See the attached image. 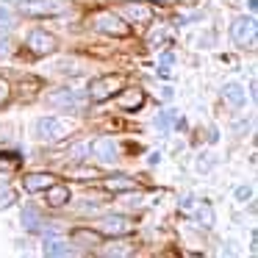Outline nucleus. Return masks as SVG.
I'll return each instance as SVG.
<instances>
[{"instance_id":"4","label":"nucleus","mask_w":258,"mask_h":258,"mask_svg":"<svg viewBox=\"0 0 258 258\" xmlns=\"http://www.w3.org/2000/svg\"><path fill=\"white\" fill-rule=\"evenodd\" d=\"M230 39H233V45H239V47L250 45V42L255 39V20L252 17L233 20V25H230Z\"/></svg>"},{"instance_id":"22","label":"nucleus","mask_w":258,"mask_h":258,"mask_svg":"<svg viewBox=\"0 0 258 258\" xmlns=\"http://www.w3.org/2000/svg\"><path fill=\"white\" fill-rule=\"evenodd\" d=\"M172 61H175L172 53H164V56H161V75H164V78L169 75V64H172Z\"/></svg>"},{"instance_id":"8","label":"nucleus","mask_w":258,"mask_h":258,"mask_svg":"<svg viewBox=\"0 0 258 258\" xmlns=\"http://www.w3.org/2000/svg\"><path fill=\"white\" fill-rule=\"evenodd\" d=\"M100 230L106 236H125V233H131V222L125 217H119V214H111V217H103Z\"/></svg>"},{"instance_id":"16","label":"nucleus","mask_w":258,"mask_h":258,"mask_svg":"<svg viewBox=\"0 0 258 258\" xmlns=\"http://www.w3.org/2000/svg\"><path fill=\"white\" fill-rule=\"evenodd\" d=\"M191 208H195V217L200 219V225H206V228H211V225H214V208L208 206L206 200H200L197 206H191Z\"/></svg>"},{"instance_id":"2","label":"nucleus","mask_w":258,"mask_h":258,"mask_svg":"<svg viewBox=\"0 0 258 258\" xmlns=\"http://www.w3.org/2000/svg\"><path fill=\"white\" fill-rule=\"evenodd\" d=\"M34 134H36L39 142H58V139H64V136L70 134V125L64 122V119H58V117H42V119H36Z\"/></svg>"},{"instance_id":"24","label":"nucleus","mask_w":258,"mask_h":258,"mask_svg":"<svg viewBox=\"0 0 258 258\" xmlns=\"http://www.w3.org/2000/svg\"><path fill=\"white\" fill-rule=\"evenodd\" d=\"M191 206H195V197H180V211H191Z\"/></svg>"},{"instance_id":"21","label":"nucleus","mask_w":258,"mask_h":258,"mask_svg":"<svg viewBox=\"0 0 258 258\" xmlns=\"http://www.w3.org/2000/svg\"><path fill=\"white\" fill-rule=\"evenodd\" d=\"M12 203H14V191L9 189L6 183H0V211H6Z\"/></svg>"},{"instance_id":"6","label":"nucleus","mask_w":258,"mask_h":258,"mask_svg":"<svg viewBox=\"0 0 258 258\" xmlns=\"http://www.w3.org/2000/svg\"><path fill=\"white\" fill-rule=\"evenodd\" d=\"M95 28L100 31V34H111V36H128V31H131L128 25H125L117 14H111V12L97 14V17H95Z\"/></svg>"},{"instance_id":"12","label":"nucleus","mask_w":258,"mask_h":258,"mask_svg":"<svg viewBox=\"0 0 258 258\" xmlns=\"http://www.w3.org/2000/svg\"><path fill=\"white\" fill-rule=\"evenodd\" d=\"M222 97L230 103V106H244L247 103V92H244V86H239V84H225L222 86Z\"/></svg>"},{"instance_id":"15","label":"nucleus","mask_w":258,"mask_h":258,"mask_svg":"<svg viewBox=\"0 0 258 258\" xmlns=\"http://www.w3.org/2000/svg\"><path fill=\"white\" fill-rule=\"evenodd\" d=\"M47 203H50V206H64V203H67L70 200V189H67V186H56V183H50V186H47Z\"/></svg>"},{"instance_id":"13","label":"nucleus","mask_w":258,"mask_h":258,"mask_svg":"<svg viewBox=\"0 0 258 258\" xmlns=\"http://www.w3.org/2000/svg\"><path fill=\"white\" fill-rule=\"evenodd\" d=\"M50 183H53V175H42V172H34L23 180L25 191H45Z\"/></svg>"},{"instance_id":"23","label":"nucleus","mask_w":258,"mask_h":258,"mask_svg":"<svg viewBox=\"0 0 258 258\" xmlns=\"http://www.w3.org/2000/svg\"><path fill=\"white\" fill-rule=\"evenodd\" d=\"M9 95H12V89H9V84L3 78H0V106H3V103L9 100Z\"/></svg>"},{"instance_id":"27","label":"nucleus","mask_w":258,"mask_h":258,"mask_svg":"<svg viewBox=\"0 0 258 258\" xmlns=\"http://www.w3.org/2000/svg\"><path fill=\"white\" fill-rule=\"evenodd\" d=\"M150 42H153V45H156V42H164V34H161V31H158V34H153Z\"/></svg>"},{"instance_id":"3","label":"nucleus","mask_w":258,"mask_h":258,"mask_svg":"<svg viewBox=\"0 0 258 258\" xmlns=\"http://www.w3.org/2000/svg\"><path fill=\"white\" fill-rule=\"evenodd\" d=\"M119 86H122V78L119 75H103V78H95L89 84V100L92 103H103L111 95H117Z\"/></svg>"},{"instance_id":"17","label":"nucleus","mask_w":258,"mask_h":258,"mask_svg":"<svg viewBox=\"0 0 258 258\" xmlns=\"http://www.w3.org/2000/svg\"><path fill=\"white\" fill-rule=\"evenodd\" d=\"M20 167H23V156H17V153H0V169L3 172H14Z\"/></svg>"},{"instance_id":"14","label":"nucleus","mask_w":258,"mask_h":258,"mask_svg":"<svg viewBox=\"0 0 258 258\" xmlns=\"http://www.w3.org/2000/svg\"><path fill=\"white\" fill-rule=\"evenodd\" d=\"M73 241H75V244H84V247H92V244H100V241H103V233L78 228V230H73Z\"/></svg>"},{"instance_id":"5","label":"nucleus","mask_w":258,"mask_h":258,"mask_svg":"<svg viewBox=\"0 0 258 258\" xmlns=\"http://www.w3.org/2000/svg\"><path fill=\"white\" fill-rule=\"evenodd\" d=\"M47 103L56 106V108H64V111H78V108L84 106V95L75 92V89H58L47 97Z\"/></svg>"},{"instance_id":"26","label":"nucleus","mask_w":258,"mask_h":258,"mask_svg":"<svg viewBox=\"0 0 258 258\" xmlns=\"http://www.w3.org/2000/svg\"><path fill=\"white\" fill-rule=\"evenodd\" d=\"M0 56H9V42L6 39L0 42Z\"/></svg>"},{"instance_id":"18","label":"nucleus","mask_w":258,"mask_h":258,"mask_svg":"<svg viewBox=\"0 0 258 258\" xmlns=\"http://www.w3.org/2000/svg\"><path fill=\"white\" fill-rule=\"evenodd\" d=\"M42 250H45V255H70V247L58 239H47L42 244Z\"/></svg>"},{"instance_id":"19","label":"nucleus","mask_w":258,"mask_h":258,"mask_svg":"<svg viewBox=\"0 0 258 258\" xmlns=\"http://www.w3.org/2000/svg\"><path fill=\"white\" fill-rule=\"evenodd\" d=\"M103 186H106V189H111V191H128V189H134V180L125 178V175H117V178H108Z\"/></svg>"},{"instance_id":"25","label":"nucleus","mask_w":258,"mask_h":258,"mask_svg":"<svg viewBox=\"0 0 258 258\" xmlns=\"http://www.w3.org/2000/svg\"><path fill=\"white\" fill-rule=\"evenodd\" d=\"M250 195H252V191L247 189V186H239V189H236V200H241V203H244V200H247V197H250Z\"/></svg>"},{"instance_id":"20","label":"nucleus","mask_w":258,"mask_h":258,"mask_svg":"<svg viewBox=\"0 0 258 258\" xmlns=\"http://www.w3.org/2000/svg\"><path fill=\"white\" fill-rule=\"evenodd\" d=\"M23 225H25V230H31V233H39L42 230L39 217H36L34 208H23Z\"/></svg>"},{"instance_id":"1","label":"nucleus","mask_w":258,"mask_h":258,"mask_svg":"<svg viewBox=\"0 0 258 258\" xmlns=\"http://www.w3.org/2000/svg\"><path fill=\"white\" fill-rule=\"evenodd\" d=\"M17 9L28 17H58L67 12V0H20Z\"/></svg>"},{"instance_id":"11","label":"nucleus","mask_w":258,"mask_h":258,"mask_svg":"<svg viewBox=\"0 0 258 258\" xmlns=\"http://www.w3.org/2000/svg\"><path fill=\"white\" fill-rule=\"evenodd\" d=\"M142 103H145V92L142 89H125L122 97H119V108L122 111H136Z\"/></svg>"},{"instance_id":"28","label":"nucleus","mask_w":258,"mask_h":258,"mask_svg":"<svg viewBox=\"0 0 258 258\" xmlns=\"http://www.w3.org/2000/svg\"><path fill=\"white\" fill-rule=\"evenodd\" d=\"M161 3H164V0H161Z\"/></svg>"},{"instance_id":"9","label":"nucleus","mask_w":258,"mask_h":258,"mask_svg":"<svg viewBox=\"0 0 258 258\" xmlns=\"http://www.w3.org/2000/svg\"><path fill=\"white\" fill-rule=\"evenodd\" d=\"M92 153H95L103 164H114V161H117V145L111 142V136H100V139H95Z\"/></svg>"},{"instance_id":"10","label":"nucleus","mask_w":258,"mask_h":258,"mask_svg":"<svg viewBox=\"0 0 258 258\" xmlns=\"http://www.w3.org/2000/svg\"><path fill=\"white\" fill-rule=\"evenodd\" d=\"M122 12L131 23H150L153 20V9L147 6V3H125Z\"/></svg>"},{"instance_id":"7","label":"nucleus","mask_w":258,"mask_h":258,"mask_svg":"<svg viewBox=\"0 0 258 258\" xmlns=\"http://www.w3.org/2000/svg\"><path fill=\"white\" fill-rule=\"evenodd\" d=\"M28 47L31 53H36V56H50V53H56L58 42L53 34H45V31H34V34L28 36Z\"/></svg>"}]
</instances>
